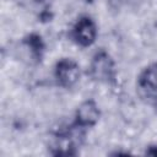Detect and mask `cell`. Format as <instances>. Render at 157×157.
Masks as SVG:
<instances>
[{
	"mask_svg": "<svg viewBox=\"0 0 157 157\" xmlns=\"http://www.w3.org/2000/svg\"><path fill=\"white\" fill-rule=\"evenodd\" d=\"M87 74L90 78L97 83L113 86L117 83L118 69L115 60L108 50L101 48L96 50L88 63Z\"/></svg>",
	"mask_w": 157,
	"mask_h": 157,
	"instance_id": "1",
	"label": "cell"
},
{
	"mask_svg": "<svg viewBox=\"0 0 157 157\" xmlns=\"http://www.w3.org/2000/svg\"><path fill=\"white\" fill-rule=\"evenodd\" d=\"M98 37V25L96 20L87 13L80 15L69 31V38L80 48L92 47Z\"/></svg>",
	"mask_w": 157,
	"mask_h": 157,
	"instance_id": "2",
	"label": "cell"
},
{
	"mask_svg": "<svg viewBox=\"0 0 157 157\" xmlns=\"http://www.w3.org/2000/svg\"><path fill=\"white\" fill-rule=\"evenodd\" d=\"M53 78L58 87L70 90L75 87L81 78L80 64L69 56L58 59L53 66Z\"/></svg>",
	"mask_w": 157,
	"mask_h": 157,
	"instance_id": "3",
	"label": "cell"
},
{
	"mask_svg": "<svg viewBox=\"0 0 157 157\" xmlns=\"http://www.w3.org/2000/svg\"><path fill=\"white\" fill-rule=\"evenodd\" d=\"M101 115H102V112L98 103L93 98H87L76 107L71 123L75 126L88 131V129L98 124Z\"/></svg>",
	"mask_w": 157,
	"mask_h": 157,
	"instance_id": "4",
	"label": "cell"
},
{
	"mask_svg": "<svg viewBox=\"0 0 157 157\" xmlns=\"http://www.w3.org/2000/svg\"><path fill=\"white\" fill-rule=\"evenodd\" d=\"M20 48L25 52L26 58L32 64H40L45 54V42L37 32H29L20 40Z\"/></svg>",
	"mask_w": 157,
	"mask_h": 157,
	"instance_id": "5",
	"label": "cell"
},
{
	"mask_svg": "<svg viewBox=\"0 0 157 157\" xmlns=\"http://www.w3.org/2000/svg\"><path fill=\"white\" fill-rule=\"evenodd\" d=\"M136 87L147 97H157V61L144 66L136 76Z\"/></svg>",
	"mask_w": 157,
	"mask_h": 157,
	"instance_id": "6",
	"label": "cell"
},
{
	"mask_svg": "<svg viewBox=\"0 0 157 157\" xmlns=\"http://www.w3.org/2000/svg\"><path fill=\"white\" fill-rule=\"evenodd\" d=\"M145 153L156 157V156H157V145H148V146L146 147Z\"/></svg>",
	"mask_w": 157,
	"mask_h": 157,
	"instance_id": "7",
	"label": "cell"
},
{
	"mask_svg": "<svg viewBox=\"0 0 157 157\" xmlns=\"http://www.w3.org/2000/svg\"><path fill=\"white\" fill-rule=\"evenodd\" d=\"M81 1H85V2H92L93 0H81Z\"/></svg>",
	"mask_w": 157,
	"mask_h": 157,
	"instance_id": "8",
	"label": "cell"
}]
</instances>
